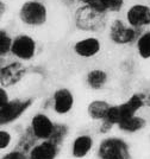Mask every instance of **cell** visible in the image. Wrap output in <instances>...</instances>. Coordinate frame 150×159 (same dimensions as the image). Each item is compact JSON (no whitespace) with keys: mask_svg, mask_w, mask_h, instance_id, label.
<instances>
[{"mask_svg":"<svg viewBox=\"0 0 150 159\" xmlns=\"http://www.w3.org/2000/svg\"><path fill=\"white\" fill-rule=\"evenodd\" d=\"M111 19V14L98 12L82 4H79L73 14V23L75 29L88 34L107 31Z\"/></svg>","mask_w":150,"mask_h":159,"instance_id":"6da1fadb","label":"cell"},{"mask_svg":"<svg viewBox=\"0 0 150 159\" xmlns=\"http://www.w3.org/2000/svg\"><path fill=\"white\" fill-rule=\"evenodd\" d=\"M97 159H133L129 140L122 135H106L95 147Z\"/></svg>","mask_w":150,"mask_h":159,"instance_id":"7a4b0ae2","label":"cell"},{"mask_svg":"<svg viewBox=\"0 0 150 159\" xmlns=\"http://www.w3.org/2000/svg\"><path fill=\"white\" fill-rule=\"evenodd\" d=\"M20 24L29 29L43 27L49 19V8L43 0H25L18 8Z\"/></svg>","mask_w":150,"mask_h":159,"instance_id":"3957f363","label":"cell"},{"mask_svg":"<svg viewBox=\"0 0 150 159\" xmlns=\"http://www.w3.org/2000/svg\"><path fill=\"white\" fill-rule=\"evenodd\" d=\"M144 30L131 27L126 20L120 17H114L107 27V38L116 47H131L136 44L139 36Z\"/></svg>","mask_w":150,"mask_h":159,"instance_id":"277c9868","label":"cell"},{"mask_svg":"<svg viewBox=\"0 0 150 159\" xmlns=\"http://www.w3.org/2000/svg\"><path fill=\"white\" fill-rule=\"evenodd\" d=\"M35 96L13 98L6 106L0 108V126L8 127L18 122L35 105Z\"/></svg>","mask_w":150,"mask_h":159,"instance_id":"5b68a950","label":"cell"},{"mask_svg":"<svg viewBox=\"0 0 150 159\" xmlns=\"http://www.w3.org/2000/svg\"><path fill=\"white\" fill-rule=\"evenodd\" d=\"M38 55V43L32 34L19 32L13 36L11 56L20 62H31Z\"/></svg>","mask_w":150,"mask_h":159,"instance_id":"8992f818","label":"cell"},{"mask_svg":"<svg viewBox=\"0 0 150 159\" xmlns=\"http://www.w3.org/2000/svg\"><path fill=\"white\" fill-rule=\"evenodd\" d=\"M29 73V66L18 60L4 61L0 66V87L12 89L19 86Z\"/></svg>","mask_w":150,"mask_h":159,"instance_id":"52a82bcc","label":"cell"},{"mask_svg":"<svg viewBox=\"0 0 150 159\" xmlns=\"http://www.w3.org/2000/svg\"><path fill=\"white\" fill-rule=\"evenodd\" d=\"M72 51L80 60H92L103 51V42L97 34H86L73 43Z\"/></svg>","mask_w":150,"mask_h":159,"instance_id":"ba28073f","label":"cell"},{"mask_svg":"<svg viewBox=\"0 0 150 159\" xmlns=\"http://www.w3.org/2000/svg\"><path fill=\"white\" fill-rule=\"evenodd\" d=\"M51 111L57 116H67L75 106L74 93L67 87H59L51 94Z\"/></svg>","mask_w":150,"mask_h":159,"instance_id":"9c48e42d","label":"cell"},{"mask_svg":"<svg viewBox=\"0 0 150 159\" xmlns=\"http://www.w3.org/2000/svg\"><path fill=\"white\" fill-rule=\"evenodd\" d=\"M124 19L133 29L145 30L150 26V6L144 2H133L125 10Z\"/></svg>","mask_w":150,"mask_h":159,"instance_id":"30bf717a","label":"cell"},{"mask_svg":"<svg viewBox=\"0 0 150 159\" xmlns=\"http://www.w3.org/2000/svg\"><path fill=\"white\" fill-rule=\"evenodd\" d=\"M55 124L56 121H54L49 114L41 111V112H36L31 116L29 126L37 140L42 141V140L50 139L55 128Z\"/></svg>","mask_w":150,"mask_h":159,"instance_id":"8fae6325","label":"cell"},{"mask_svg":"<svg viewBox=\"0 0 150 159\" xmlns=\"http://www.w3.org/2000/svg\"><path fill=\"white\" fill-rule=\"evenodd\" d=\"M95 147V140L91 133H80L70 141L69 152L74 159H85Z\"/></svg>","mask_w":150,"mask_h":159,"instance_id":"7c38bea8","label":"cell"},{"mask_svg":"<svg viewBox=\"0 0 150 159\" xmlns=\"http://www.w3.org/2000/svg\"><path fill=\"white\" fill-rule=\"evenodd\" d=\"M117 105L120 114V121L137 115L143 108H145V98L143 90L132 93L128 99Z\"/></svg>","mask_w":150,"mask_h":159,"instance_id":"4fadbf2b","label":"cell"},{"mask_svg":"<svg viewBox=\"0 0 150 159\" xmlns=\"http://www.w3.org/2000/svg\"><path fill=\"white\" fill-rule=\"evenodd\" d=\"M85 84L88 89L93 92H101L107 88L110 83V73L104 68H92L85 75Z\"/></svg>","mask_w":150,"mask_h":159,"instance_id":"5bb4252c","label":"cell"},{"mask_svg":"<svg viewBox=\"0 0 150 159\" xmlns=\"http://www.w3.org/2000/svg\"><path fill=\"white\" fill-rule=\"evenodd\" d=\"M62 147L50 140L38 141L29 153V159H57Z\"/></svg>","mask_w":150,"mask_h":159,"instance_id":"9a60e30c","label":"cell"},{"mask_svg":"<svg viewBox=\"0 0 150 159\" xmlns=\"http://www.w3.org/2000/svg\"><path fill=\"white\" fill-rule=\"evenodd\" d=\"M112 103L107 100L103 99H94L87 105V115L88 118L95 122H101L106 119V115L111 108Z\"/></svg>","mask_w":150,"mask_h":159,"instance_id":"2e32d148","label":"cell"},{"mask_svg":"<svg viewBox=\"0 0 150 159\" xmlns=\"http://www.w3.org/2000/svg\"><path fill=\"white\" fill-rule=\"evenodd\" d=\"M148 126V120L142 115H133L131 118L120 121L117 125V129L120 133H124L128 135L131 134H137L145 129V127Z\"/></svg>","mask_w":150,"mask_h":159,"instance_id":"e0dca14e","label":"cell"},{"mask_svg":"<svg viewBox=\"0 0 150 159\" xmlns=\"http://www.w3.org/2000/svg\"><path fill=\"white\" fill-rule=\"evenodd\" d=\"M37 143H38V140L33 135L31 128L27 125V126L19 133V137H18V140L16 141L14 147L20 150V151H23V152L26 153V154H29L30 151L33 148V146L36 145Z\"/></svg>","mask_w":150,"mask_h":159,"instance_id":"ac0fdd59","label":"cell"},{"mask_svg":"<svg viewBox=\"0 0 150 159\" xmlns=\"http://www.w3.org/2000/svg\"><path fill=\"white\" fill-rule=\"evenodd\" d=\"M135 50L139 60L144 62L150 61V30H144L142 32L135 44Z\"/></svg>","mask_w":150,"mask_h":159,"instance_id":"d6986e66","label":"cell"},{"mask_svg":"<svg viewBox=\"0 0 150 159\" xmlns=\"http://www.w3.org/2000/svg\"><path fill=\"white\" fill-rule=\"evenodd\" d=\"M70 134V127L69 125H67L65 122H61V121H56L55 124V128L52 135L50 137V141H52L54 144L59 145L60 147L65 145V143L67 141L68 137Z\"/></svg>","mask_w":150,"mask_h":159,"instance_id":"ffe728a7","label":"cell"},{"mask_svg":"<svg viewBox=\"0 0 150 159\" xmlns=\"http://www.w3.org/2000/svg\"><path fill=\"white\" fill-rule=\"evenodd\" d=\"M13 36L8 32L6 27L0 29V58L1 61H6L8 56H11V49H12Z\"/></svg>","mask_w":150,"mask_h":159,"instance_id":"44dd1931","label":"cell"},{"mask_svg":"<svg viewBox=\"0 0 150 159\" xmlns=\"http://www.w3.org/2000/svg\"><path fill=\"white\" fill-rule=\"evenodd\" d=\"M13 145V134L6 127H1L0 129V151L2 153L10 151V147Z\"/></svg>","mask_w":150,"mask_h":159,"instance_id":"7402d4cb","label":"cell"},{"mask_svg":"<svg viewBox=\"0 0 150 159\" xmlns=\"http://www.w3.org/2000/svg\"><path fill=\"white\" fill-rule=\"evenodd\" d=\"M109 14H118L125 7V0H103Z\"/></svg>","mask_w":150,"mask_h":159,"instance_id":"603a6c76","label":"cell"},{"mask_svg":"<svg viewBox=\"0 0 150 159\" xmlns=\"http://www.w3.org/2000/svg\"><path fill=\"white\" fill-rule=\"evenodd\" d=\"M0 159H29V154H26L23 151L13 147L10 151H7L4 154H1V158Z\"/></svg>","mask_w":150,"mask_h":159,"instance_id":"cb8c5ba5","label":"cell"},{"mask_svg":"<svg viewBox=\"0 0 150 159\" xmlns=\"http://www.w3.org/2000/svg\"><path fill=\"white\" fill-rule=\"evenodd\" d=\"M80 4L86 5V6H88L90 8H93V10H95L98 12H101V13H107L103 0H81Z\"/></svg>","mask_w":150,"mask_h":159,"instance_id":"d4e9b609","label":"cell"},{"mask_svg":"<svg viewBox=\"0 0 150 159\" xmlns=\"http://www.w3.org/2000/svg\"><path fill=\"white\" fill-rule=\"evenodd\" d=\"M10 101H11V98H10L8 89L4 88V87H0V108L6 106Z\"/></svg>","mask_w":150,"mask_h":159,"instance_id":"484cf974","label":"cell"},{"mask_svg":"<svg viewBox=\"0 0 150 159\" xmlns=\"http://www.w3.org/2000/svg\"><path fill=\"white\" fill-rule=\"evenodd\" d=\"M7 12V2L6 0H0V16H1V20L5 17Z\"/></svg>","mask_w":150,"mask_h":159,"instance_id":"4316f807","label":"cell"},{"mask_svg":"<svg viewBox=\"0 0 150 159\" xmlns=\"http://www.w3.org/2000/svg\"><path fill=\"white\" fill-rule=\"evenodd\" d=\"M143 93H144V98H145V107L149 109L150 112V88L144 89Z\"/></svg>","mask_w":150,"mask_h":159,"instance_id":"83f0119b","label":"cell"},{"mask_svg":"<svg viewBox=\"0 0 150 159\" xmlns=\"http://www.w3.org/2000/svg\"><path fill=\"white\" fill-rule=\"evenodd\" d=\"M80 1H81V0H65V2H67V4H69V5H74V4H80Z\"/></svg>","mask_w":150,"mask_h":159,"instance_id":"f1b7e54d","label":"cell"},{"mask_svg":"<svg viewBox=\"0 0 150 159\" xmlns=\"http://www.w3.org/2000/svg\"><path fill=\"white\" fill-rule=\"evenodd\" d=\"M149 138H150V135H149Z\"/></svg>","mask_w":150,"mask_h":159,"instance_id":"f546056e","label":"cell"}]
</instances>
